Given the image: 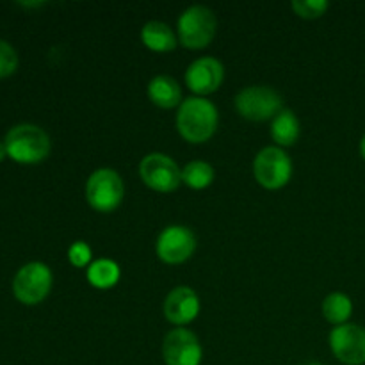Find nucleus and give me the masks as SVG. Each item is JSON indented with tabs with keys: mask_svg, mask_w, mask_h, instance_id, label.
Here are the masks:
<instances>
[{
	"mask_svg": "<svg viewBox=\"0 0 365 365\" xmlns=\"http://www.w3.org/2000/svg\"><path fill=\"white\" fill-rule=\"evenodd\" d=\"M177 128L189 143H203L214 135L217 128V109L202 96H191L180 103L177 114Z\"/></svg>",
	"mask_w": 365,
	"mask_h": 365,
	"instance_id": "1",
	"label": "nucleus"
},
{
	"mask_svg": "<svg viewBox=\"0 0 365 365\" xmlns=\"http://www.w3.org/2000/svg\"><path fill=\"white\" fill-rule=\"evenodd\" d=\"M7 155L20 164L41 163L50 153V138L41 127L21 123L11 128L4 141Z\"/></svg>",
	"mask_w": 365,
	"mask_h": 365,
	"instance_id": "2",
	"label": "nucleus"
},
{
	"mask_svg": "<svg viewBox=\"0 0 365 365\" xmlns=\"http://www.w3.org/2000/svg\"><path fill=\"white\" fill-rule=\"evenodd\" d=\"M125 185L120 175L110 168H100L93 171L86 184L88 203L98 212H113L123 200Z\"/></svg>",
	"mask_w": 365,
	"mask_h": 365,
	"instance_id": "3",
	"label": "nucleus"
},
{
	"mask_svg": "<svg viewBox=\"0 0 365 365\" xmlns=\"http://www.w3.org/2000/svg\"><path fill=\"white\" fill-rule=\"evenodd\" d=\"M235 109L246 120H274L284 109V100L274 89L266 86H250L235 96Z\"/></svg>",
	"mask_w": 365,
	"mask_h": 365,
	"instance_id": "4",
	"label": "nucleus"
},
{
	"mask_svg": "<svg viewBox=\"0 0 365 365\" xmlns=\"http://www.w3.org/2000/svg\"><path fill=\"white\" fill-rule=\"evenodd\" d=\"M216 16L205 6H192L178 18V38L187 48H205L216 34Z\"/></svg>",
	"mask_w": 365,
	"mask_h": 365,
	"instance_id": "5",
	"label": "nucleus"
},
{
	"mask_svg": "<svg viewBox=\"0 0 365 365\" xmlns=\"http://www.w3.org/2000/svg\"><path fill=\"white\" fill-rule=\"evenodd\" d=\"M52 289V271L41 262H31L20 267L13 280V292L24 305H38Z\"/></svg>",
	"mask_w": 365,
	"mask_h": 365,
	"instance_id": "6",
	"label": "nucleus"
},
{
	"mask_svg": "<svg viewBox=\"0 0 365 365\" xmlns=\"http://www.w3.org/2000/svg\"><path fill=\"white\" fill-rule=\"evenodd\" d=\"M253 175L262 187L274 191L287 185V182L291 180L292 163L282 148L267 146L255 157Z\"/></svg>",
	"mask_w": 365,
	"mask_h": 365,
	"instance_id": "7",
	"label": "nucleus"
},
{
	"mask_svg": "<svg viewBox=\"0 0 365 365\" xmlns=\"http://www.w3.org/2000/svg\"><path fill=\"white\" fill-rule=\"evenodd\" d=\"M139 175L150 189L171 192L180 185L182 170L171 157L164 153H148L139 164Z\"/></svg>",
	"mask_w": 365,
	"mask_h": 365,
	"instance_id": "8",
	"label": "nucleus"
},
{
	"mask_svg": "<svg viewBox=\"0 0 365 365\" xmlns=\"http://www.w3.org/2000/svg\"><path fill=\"white\" fill-rule=\"evenodd\" d=\"M196 237L189 228L173 225L160 232L157 239V255L166 264H182L195 253Z\"/></svg>",
	"mask_w": 365,
	"mask_h": 365,
	"instance_id": "9",
	"label": "nucleus"
},
{
	"mask_svg": "<svg viewBox=\"0 0 365 365\" xmlns=\"http://www.w3.org/2000/svg\"><path fill=\"white\" fill-rule=\"evenodd\" d=\"M163 356L166 365H200L202 346L192 331L177 328L164 337Z\"/></svg>",
	"mask_w": 365,
	"mask_h": 365,
	"instance_id": "10",
	"label": "nucleus"
},
{
	"mask_svg": "<svg viewBox=\"0 0 365 365\" xmlns=\"http://www.w3.org/2000/svg\"><path fill=\"white\" fill-rule=\"evenodd\" d=\"M330 348L341 362L365 364V330L359 324H341L330 334Z\"/></svg>",
	"mask_w": 365,
	"mask_h": 365,
	"instance_id": "11",
	"label": "nucleus"
},
{
	"mask_svg": "<svg viewBox=\"0 0 365 365\" xmlns=\"http://www.w3.org/2000/svg\"><path fill=\"white\" fill-rule=\"evenodd\" d=\"M225 78L223 64L216 57L196 59L185 71V84L198 95H209L220 89Z\"/></svg>",
	"mask_w": 365,
	"mask_h": 365,
	"instance_id": "12",
	"label": "nucleus"
},
{
	"mask_svg": "<svg viewBox=\"0 0 365 365\" xmlns=\"http://www.w3.org/2000/svg\"><path fill=\"white\" fill-rule=\"evenodd\" d=\"M200 312V298L192 289L177 287L168 294L164 302V316L170 323L187 324L198 316Z\"/></svg>",
	"mask_w": 365,
	"mask_h": 365,
	"instance_id": "13",
	"label": "nucleus"
},
{
	"mask_svg": "<svg viewBox=\"0 0 365 365\" xmlns=\"http://www.w3.org/2000/svg\"><path fill=\"white\" fill-rule=\"evenodd\" d=\"M148 96L155 106L171 109L182 103V89L173 77L157 75L148 84Z\"/></svg>",
	"mask_w": 365,
	"mask_h": 365,
	"instance_id": "14",
	"label": "nucleus"
},
{
	"mask_svg": "<svg viewBox=\"0 0 365 365\" xmlns=\"http://www.w3.org/2000/svg\"><path fill=\"white\" fill-rule=\"evenodd\" d=\"M141 39L153 52H170L177 46V36L163 21H148L143 27Z\"/></svg>",
	"mask_w": 365,
	"mask_h": 365,
	"instance_id": "15",
	"label": "nucleus"
},
{
	"mask_svg": "<svg viewBox=\"0 0 365 365\" xmlns=\"http://www.w3.org/2000/svg\"><path fill=\"white\" fill-rule=\"evenodd\" d=\"M299 135V121L291 109H282L271 123V138L280 146L294 145Z\"/></svg>",
	"mask_w": 365,
	"mask_h": 365,
	"instance_id": "16",
	"label": "nucleus"
},
{
	"mask_svg": "<svg viewBox=\"0 0 365 365\" xmlns=\"http://www.w3.org/2000/svg\"><path fill=\"white\" fill-rule=\"evenodd\" d=\"M120 267L109 259H100L93 262L88 269V280L96 289H110L120 280Z\"/></svg>",
	"mask_w": 365,
	"mask_h": 365,
	"instance_id": "17",
	"label": "nucleus"
},
{
	"mask_svg": "<svg viewBox=\"0 0 365 365\" xmlns=\"http://www.w3.org/2000/svg\"><path fill=\"white\" fill-rule=\"evenodd\" d=\"M353 312V303L342 292H331L330 296H327L323 302V314L327 317V321H330L331 324H346V321L351 317Z\"/></svg>",
	"mask_w": 365,
	"mask_h": 365,
	"instance_id": "18",
	"label": "nucleus"
},
{
	"mask_svg": "<svg viewBox=\"0 0 365 365\" xmlns=\"http://www.w3.org/2000/svg\"><path fill=\"white\" fill-rule=\"evenodd\" d=\"M182 180L191 189H205L214 180V168L203 160H192L182 171Z\"/></svg>",
	"mask_w": 365,
	"mask_h": 365,
	"instance_id": "19",
	"label": "nucleus"
},
{
	"mask_svg": "<svg viewBox=\"0 0 365 365\" xmlns=\"http://www.w3.org/2000/svg\"><path fill=\"white\" fill-rule=\"evenodd\" d=\"M292 9L302 18H319L328 9L327 0H294Z\"/></svg>",
	"mask_w": 365,
	"mask_h": 365,
	"instance_id": "20",
	"label": "nucleus"
},
{
	"mask_svg": "<svg viewBox=\"0 0 365 365\" xmlns=\"http://www.w3.org/2000/svg\"><path fill=\"white\" fill-rule=\"evenodd\" d=\"M18 68V53L7 41L0 39V78L9 77Z\"/></svg>",
	"mask_w": 365,
	"mask_h": 365,
	"instance_id": "21",
	"label": "nucleus"
},
{
	"mask_svg": "<svg viewBox=\"0 0 365 365\" xmlns=\"http://www.w3.org/2000/svg\"><path fill=\"white\" fill-rule=\"evenodd\" d=\"M68 259L75 267H84L91 262V248L86 242L77 241L68 250Z\"/></svg>",
	"mask_w": 365,
	"mask_h": 365,
	"instance_id": "22",
	"label": "nucleus"
},
{
	"mask_svg": "<svg viewBox=\"0 0 365 365\" xmlns=\"http://www.w3.org/2000/svg\"><path fill=\"white\" fill-rule=\"evenodd\" d=\"M7 155V150H6V145L4 143H0V160H4V157Z\"/></svg>",
	"mask_w": 365,
	"mask_h": 365,
	"instance_id": "23",
	"label": "nucleus"
},
{
	"mask_svg": "<svg viewBox=\"0 0 365 365\" xmlns=\"http://www.w3.org/2000/svg\"><path fill=\"white\" fill-rule=\"evenodd\" d=\"M360 153H362V157L365 159V135L362 138V141H360Z\"/></svg>",
	"mask_w": 365,
	"mask_h": 365,
	"instance_id": "24",
	"label": "nucleus"
},
{
	"mask_svg": "<svg viewBox=\"0 0 365 365\" xmlns=\"http://www.w3.org/2000/svg\"><path fill=\"white\" fill-rule=\"evenodd\" d=\"M312 365H319V364H312Z\"/></svg>",
	"mask_w": 365,
	"mask_h": 365,
	"instance_id": "25",
	"label": "nucleus"
}]
</instances>
